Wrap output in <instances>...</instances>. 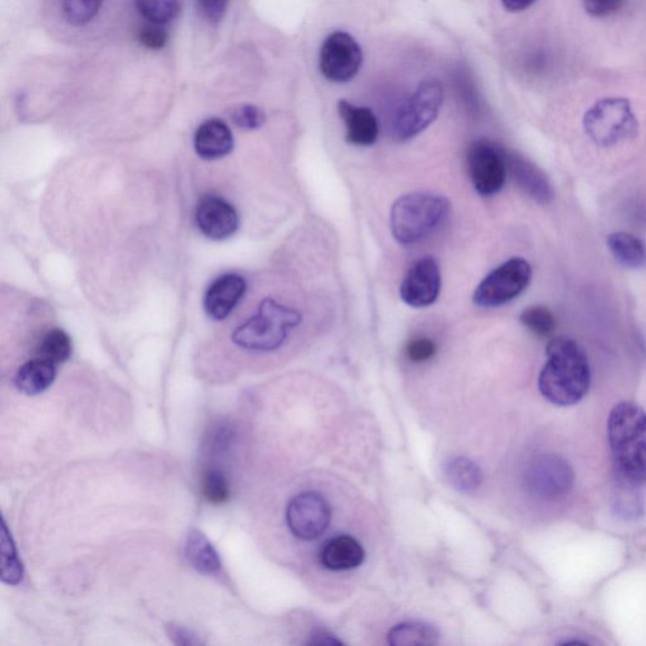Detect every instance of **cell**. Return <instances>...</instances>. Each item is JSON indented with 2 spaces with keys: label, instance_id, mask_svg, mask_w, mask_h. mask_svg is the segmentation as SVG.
<instances>
[{
  "label": "cell",
  "instance_id": "6da1fadb",
  "mask_svg": "<svg viewBox=\"0 0 646 646\" xmlns=\"http://www.w3.org/2000/svg\"><path fill=\"white\" fill-rule=\"evenodd\" d=\"M547 357L539 375V391L544 398L559 407L583 401L591 385L584 350L574 340L557 337L548 344Z\"/></svg>",
  "mask_w": 646,
  "mask_h": 646
},
{
  "label": "cell",
  "instance_id": "7a4b0ae2",
  "mask_svg": "<svg viewBox=\"0 0 646 646\" xmlns=\"http://www.w3.org/2000/svg\"><path fill=\"white\" fill-rule=\"evenodd\" d=\"M608 442L618 471L630 483H646V412L623 402L607 422Z\"/></svg>",
  "mask_w": 646,
  "mask_h": 646
},
{
  "label": "cell",
  "instance_id": "3957f363",
  "mask_svg": "<svg viewBox=\"0 0 646 646\" xmlns=\"http://www.w3.org/2000/svg\"><path fill=\"white\" fill-rule=\"evenodd\" d=\"M451 210L450 201L435 193L414 192L394 202L391 229L396 242L412 245L421 242L445 223Z\"/></svg>",
  "mask_w": 646,
  "mask_h": 646
},
{
  "label": "cell",
  "instance_id": "277c9868",
  "mask_svg": "<svg viewBox=\"0 0 646 646\" xmlns=\"http://www.w3.org/2000/svg\"><path fill=\"white\" fill-rule=\"evenodd\" d=\"M301 321L297 311L265 299L255 315L234 331L232 339L239 347L251 352H274L284 344Z\"/></svg>",
  "mask_w": 646,
  "mask_h": 646
},
{
  "label": "cell",
  "instance_id": "5b68a950",
  "mask_svg": "<svg viewBox=\"0 0 646 646\" xmlns=\"http://www.w3.org/2000/svg\"><path fill=\"white\" fill-rule=\"evenodd\" d=\"M584 127L591 140L602 147H613L634 140L639 132L638 119L629 101L620 98L597 101L588 109Z\"/></svg>",
  "mask_w": 646,
  "mask_h": 646
},
{
  "label": "cell",
  "instance_id": "8992f818",
  "mask_svg": "<svg viewBox=\"0 0 646 646\" xmlns=\"http://www.w3.org/2000/svg\"><path fill=\"white\" fill-rule=\"evenodd\" d=\"M445 100V91L437 80H426L396 113L393 134L396 141L413 140L435 122Z\"/></svg>",
  "mask_w": 646,
  "mask_h": 646
},
{
  "label": "cell",
  "instance_id": "52a82bcc",
  "mask_svg": "<svg viewBox=\"0 0 646 646\" xmlns=\"http://www.w3.org/2000/svg\"><path fill=\"white\" fill-rule=\"evenodd\" d=\"M532 266L523 258H513L499 265L478 284L474 302L480 307L494 309L519 297L532 281Z\"/></svg>",
  "mask_w": 646,
  "mask_h": 646
},
{
  "label": "cell",
  "instance_id": "ba28073f",
  "mask_svg": "<svg viewBox=\"0 0 646 646\" xmlns=\"http://www.w3.org/2000/svg\"><path fill=\"white\" fill-rule=\"evenodd\" d=\"M467 168L471 182L478 195L491 198L503 190L507 168L505 152L499 147L486 141L471 144Z\"/></svg>",
  "mask_w": 646,
  "mask_h": 646
},
{
  "label": "cell",
  "instance_id": "9c48e42d",
  "mask_svg": "<svg viewBox=\"0 0 646 646\" xmlns=\"http://www.w3.org/2000/svg\"><path fill=\"white\" fill-rule=\"evenodd\" d=\"M363 64V51L353 36L331 33L320 51V69L327 80L344 84L353 80Z\"/></svg>",
  "mask_w": 646,
  "mask_h": 646
},
{
  "label": "cell",
  "instance_id": "30bf717a",
  "mask_svg": "<svg viewBox=\"0 0 646 646\" xmlns=\"http://www.w3.org/2000/svg\"><path fill=\"white\" fill-rule=\"evenodd\" d=\"M330 504L317 493H303L293 497L287 507V524L294 535L302 541H315L329 528Z\"/></svg>",
  "mask_w": 646,
  "mask_h": 646
},
{
  "label": "cell",
  "instance_id": "8fae6325",
  "mask_svg": "<svg viewBox=\"0 0 646 646\" xmlns=\"http://www.w3.org/2000/svg\"><path fill=\"white\" fill-rule=\"evenodd\" d=\"M525 484L532 494L542 499H558L574 485V471L559 456H543L529 466Z\"/></svg>",
  "mask_w": 646,
  "mask_h": 646
},
{
  "label": "cell",
  "instance_id": "7c38bea8",
  "mask_svg": "<svg viewBox=\"0 0 646 646\" xmlns=\"http://www.w3.org/2000/svg\"><path fill=\"white\" fill-rule=\"evenodd\" d=\"M441 292V271L437 262L431 256L415 263L401 285V297L404 303L414 309L431 306Z\"/></svg>",
  "mask_w": 646,
  "mask_h": 646
},
{
  "label": "cell",
  "instance_id": "4fadbf2b",
  "mask_svg": "<svg viewBox=\"0 0 646 646\" xmlns=\"http://www.w3.org/2000/svg\"><path fill=\"white\" fill-rule=\"evenodd\" d=\"M200 232L212 240L233 236L239 228V215L232 204L214 195L202 196L196 208Z\"/></svg>",
  "mask_w": 646,
  "mask_h": 646
},
{
  "label": "cell",
  "instance_id": "5bb4252c",
  "mask_svg": "<svg viewBox=\"0 0 646 646\" xmlns=\"http://www.w3.org/2000/svg\"><path fill=\"white\" fill-rule=\"evenodd\" d=\"M505 152L507 173L518 186L533 200L542 205H548L555 199L552 184L546 174L524 157Z\"/></svg>",
  "mask_w": 646,
  "mask_h": 646
},
{
  "label": "cell",
  "instance_id": "9a60e30c",
  "mask_svg": "<svg viewBox=\"0 0 646 646\" xmlns=\"http://www.w3.org/2000/svg\"><path fill=\"white\" fill-rule=\"evenodd\" d=\"M246 282L238 274L220 276L210 285L204 297V309L212 320L223 321L243 300Z\"/></svg>",
  "mask_w": 646,
  "mask_h": 646
},
{
  "label": "cell",
  "instance_id": "2e32d148",
  "mask_svg": "<svg viewBox=\"0 0 646 646\" xmlns=\"http://www.w3.org/2000/svg\"><path fill=\"white\" fill-rule=\"evenodd\" d=\"M339 113L346 125V142L360 147L373 145L380 137V123L371 109L339 101Z\"/></svg>",
  "mask_w": 646,
  "mask_h": 646
},
{
  "label": "cell",
  "instance_id": "e0dca14e",
  "mask_svg": "<svg viewBox=\"0 0 646 646\" xmlns=\"http://www.w3.org/2000/svg\"><path fill=\"white\" fill-rule=\"evenodd\" d=\"M193 145L202 160L216 161L233 151L234 138L223 120L209 119L199 127Z\"/></svg>",
  "mask_w": 646,
  "mask_h": 646
},
{
  "label": "cell",
  "instance_id": "ac0fdd59",
  "mask_svg": "<svg viewBox=\"0 0 646 646\" xmlns=\"http://www.w3.org/2000/svg\"><path fill=\"white\" fill-rule=\"evenodd\" d=\"M320 559L322 566L330 571H347L362 565L365 551L355 538L340 535L325 544Z\"/></svg>",
  "mask_w": 646,
  "mask_h": 646
},
{
  "label": "cell",
  "instance_id": "d6986e66",
  "mask_svg": "<svg viewBox=\"0 0 646 646\" xmlns=\"http://www.w3.org/2000/svg\"><path fill=\"white\" fill-rule=\"evenodd\" d=\"M57 380V365L36 357L20 367L14 377L18 391L26 395H37L49 390Z\"/></svg>",
  "mask_w": 646,
  "mask_h": 646
},
{
  "label": "cell",
  "instance_id": "ffe728a7",
  "mask_svg": "<svg viewBox=\"0 0 646 646\" xmlns=\"http://www.w3.org/2000/svg\"><path fill=\"white\" fill-rule=\"evenodd\" d=\"M608 251L615 260L630 270H642L646 266V245L638 236L618 232L607 238Z\"/></svg>",
  "mask_w": 646,
  "mask_h": 646
},
{
  "label": "cell",
  "instance_id": "44dd1931",
  "mask_svg": "<svg viewBox=\"0 0 646 646\" xmlns=\"http://www.w3.org/2000/svg\"><path fill=\"white\" fill-rule=\"evenodd\" d=\"M186 558L201 574L212 575L221 567L220 557L211 542L199 531H192L186 542Z\"/></svg>",
  "mask_w": 646,
  "mask_h": 646
},
{
  "label": "cell",
  "instance_id": "7402d4cb",
  "mask_svg": "<svg viewBox=\"0 0 646 646\" xmlns=\"http://www.w3.org/2000/svg\"><path fill=\"white\" fill-rule=\"evenodd\" d=\"M435 627L424 623H404L396 625L387 635V642L393 646H430L438 642Z\"/></svg>",
  "mask_w": 646,
  "mask_h": 646
},
{
  "label": "cell",
  "instance_id": "603a6c76",
  "mask_svg": "<svg viewBox=\"0 0 646 646\" xmlns=\"http://www.w3.org/2000/svg\"><path fill=\"white\" fill-rule=\"evenodd\" d=\"M446 475L450 484L461 493H474L483 483L482 470L465 457L451 460L446 466Z\"/></svg>",
  "mask_w": 646,
  "mask_h": 646
},
{
  "label": "cell",
  "instance_id": "cb8c5ba5",
  "mask_svg": "<svg viewBox=\"0 0 646 646\" xmlns=\"http://www.w3.org/2000/svg\"><path fill=\"white\" fill-rule=\"evenodd\" d=\"M37 357L48 360L54 365L68 362L72 354L70 336L61 329H53L41 337L36 347Z\"/></svg>",
  "mask_w": 646,
  "mask_h": 646
},
{
  "label": "cell",
  "instance_id": "d4e9b609",
  "mask_svg": "<svg viewBox=\"0 0 646 646\" xmlns=\"http://www.w3.org/2000/svg\"><path fill=\"white\" fill-rule=\"evenodd\" d=\"M23 579V565L3 521L2 524V581L7 585L16 586Z\"/></svg>",
  "mask_w": 646,
  "mask_h": 646
},
{
  "label": "cell",
  "instance_id": "484cf974",
  "mask_svg": "<svg viewBox=\"0 0 646 646\" xmlns=\"http://www.w3.org/2000/svg\"><path fill=\"white\" fill-rule=\"evenodd\" d=\"M135 6L147 21L155 24L171 22L180 11V0H135Z\"/></svg>",
  "mask_w": 646,
  "mask_h": 646
},
{
  "label": "cell",
  "instance_id": "4316f807",
  "mask_svg": "<svg viewBox=\"0 0 646 646\" xmlns=\"http://www.w3.org/2000/svg\"><path fill=\"white\" fill-rule=\"evenodd\" d=\"M519 319L523 326L538 337H548L556 329V319L553 313L539 304L525 309Z\"/></svg>",
  "mask_w": 646,
  "mask_h": 646
},
{
  "label": "cell",
  "instance_id": "83f0119b",
  "mask_svg": "<svg viewBox=\"0 0 646 646\" xmlns=\"http://www.w3.org/2000/svg\"><path fill=\"white\" fill-rule=\"evenodd\" d=\"M201 493L209 503L214 505L228 503L232 495L228 478L218 468H209L202 475Z\"/></svg>",
  "mask_w": 646,
  "mask_h": 646
},
{
  "label": "cell",
  "instance_id": "f1b7e54d",
  "mask_svg": "<svg viewBox=\"0 0 646 646\" xmlns=\"http://www.w3.org/2000/svg\"><path fill=\"white\" fill-rule=\"evenodd\" d=\"M103 0H61L62 12L72 26L90 23L99 14Z\"/></svg>",
  "mask_w": 646,
  "mask_h": 646
},
{
  "label": "cell",
  "instance_id": "f546056e",
  "mask_svg": "<svg viewBox=\"0 0 646 646\" xmlns=\"http://www.w3.org/2000/svg\"><path fill=\"white\" fill-rule=\"evenodd\" d=\"M235 430L232 424L220 422L212 427L205 442V447L211 456H221L226 454L233 446Z\"/></svg>",
  "mask_w": 646,
  "mask_h": 646
},
{
  "label": "cell",
  "instance_id": "4dcf8cb0",
  "mask_svg": "<svg viewBox=\"0 0 646 646\" xmlns=\"http://www.w3.org/2000/svg\"><path fill=\"white\" fill-rule=\"evenodd\" d=\"M233 123L245 131H254L265 123V114L262 109L254 105H240L230 114Z\"/></svg>",
  "mask_w": 646,
  "mask_h": 646
},
{
  "label": "cell",
  "instance_id": "1f68e13d",
  "mask_svg": "<svg viewBox=\"0 0 646 646\" xmlns=\"http://www.w3.org/2000/svg\"><path fill=\"white\" fill-rule=\"evenodd\" d=\"M437 346L432 340L426 337L414 339L405 347V354L413 363H423L435 356Z\"/></svg>",
  "mask_w": 646,
  "mask_h": 646
},
{
  "label": "cell",
  "instance_id": "d6a6232c",
  "mask_svg": "<svg viewBox=\"0 0 646 646\" xmlns=\"http://www.w3.org/2000/svg\"><path fill=\"white\" fill-rule=\"evenodd\" d=\"M169 34L165 32L163 24L151 23L142 27L140 31V41L147 49L161 50L168 43Z\"/></svg>",
  "mask_w": 646,
  "mask_h": 646
},
{
  "label": "cell",
  "instance_id": "836d02e7",
  "mask_svg": "<svg viewBox=\"0 0 646 646\" xmlns=\"http://www.w3.org/2000/svg\"><path fill=\"white\" fill-rule=\"evenodd\" d=\"M625 4L626 0H584L586 12L595 18L615 16L622 11Z\"/></svg>",
  "mask_w": 646,
  "mask_h": 646
},
{
  "label": "cell",
  "instance_id": "e575fe53",
  "mask_svg": "<svg viewBox=\"0 0 646 646\" xmlns=\"http://www.w3.org/2000/svg\"><path fill=\"white\" fill-rule=\"evenodd\" d=\"M202 14L211 23L223 20L229 0H198Z\"/></svg>",
  "mask_w": 646,
  "mask_h": 646
},
{
  "label": "cell",
  "instance_id": "d590c367",
  "mask_svg": "<svg viewBox=\"0 0 646 646\" xmlns=\"http://www.w3.org/2000/svg\"><path fill=\"white\" fill-rule=\"evenodd\" d=\"M171 639L178 645H201L202 642L199 636L186 629V627L179 625H171L170 627Z\"/></svg>",
  "mask_w": 646,
  "mask_h": 646
},
{
  "label": "cell",
  "instance_id": "8d00e7d4",
  "mask_svg": "<svg viewBox=\"0 0 646 646\" xmlns=\"http://www.w3.org/2000/svg\"><path fill=\"white\" fill-rule=\"evenodd\" d=\"M503 6L509 12H522L535 3V0H502Z\"/></svg>",
  "mask_w": 646,
  "mask_h": 646
}]
</instances>
